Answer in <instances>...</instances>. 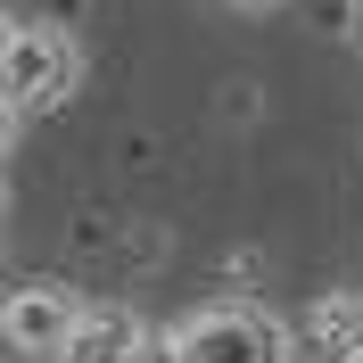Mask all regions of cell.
<instances>
[{
  "label": "cell",
  "instance_id": "obj_1",
  "mask_svg": "<svg viewBox=\"0 0 363 363\" xmlns=\"http://www.w3.org/2000/svg\"><path fill=\"white\" fill-rule=\"evenodd\" d=\"M0 83H9V108H58L74 83H83V50H74L67 25H42V17H25L9 25V58H0Z\"/></svg>",
  "mask_w": 363,
  "mask_h": 363
},
{
  "label": "cell",
  "instance_id": "obj_2",
  "mask_svg": "<svg viewBox=\"0 0 363 363\" xmlns=\"http://www.w3.org/2000/svg\"><path fill=\"white\" fill-rule=\"evenodd\" d=\"M182 363H297V347L264 306H199L182 322Z\"/></svg>",
  "mask_w": 363,
  "mask_h": 363
},
{
  "label": "cell",
  "instance_id": "obj_3",
  "mask_svg": "<svg viewBox=\"0 0 363 363\" xmlns=\"http://www.w3.org/2000/svg\"><path fill=\"white\" fill-rule=\"evenodd\" d=\"M74 322H83V306H74L67 289H17L9 297V314H0V330H9V347L17 355H67V339H74Z\"/></svg>",
  "mask_w": 363,
  "mask_h": 363
},
{
  "label": "cell",
  "instance_id": "obj_4",
  "mask_svg": "<svg viewBox=\"0 0 363 363\" xmlns=\"http://www.w3.org/2000/svg\"><path fill=\"white\" fill-rule=\"evenodd\" d=\"M140 339H149V330H140L133 306H83V322H74V339H67L58 363H124Z\"/></svg>",
  "mask_w": 363,
  "mask_h": 363
},
{
  "label": "cell",
  "instance_id": "obj_5",
  "mask_svg": "<svg viewBox=\"0 0 363 363\" xmlns=\"http://www.w3.org/2000/svg\"><path fill=\"white\" fill-rule=\"evenodd\" d=\"M124 363H182V330H149V339H140Z\"/></svg>",
  "mask_w": 363,
  "mask_h": 363
},
{
  "label": "cell",
  "instance_id": "obj_6",
  "mask_svg": "<svg viewBox=\"0 0 363 363\" xmlns=\"http://www.w3.org/2000/svg\"><path fill=\"white\" fill-rule=\"evenodd\" d=\"M231 9H272V0H231Z\"/></svg>",
  "mask_w": 363,
  "mask_h": 363
},
{
  "label": "cell",
  "instance_id": "obj_7",
  "mask_svg": "<svg viewBox=\"0 0 363 363\" xmlns=\"http://www.w3.org/2000/svg\"><path fill=\"white\" fill-rule=\"evenodd\" d=\"M355 17H363V0H355Z\"/></svg>",
  "mask_w": 363,
  "mask_h": 363
},
{
  "label": "cell",
  "instance_id": "obj_8",
  "mask_svg": "<svg viewBox=\"0 0 363 363\" xmlns=\"http://www.w3.org/2000/svg\"><path fill=\"white\" fill-rule=\"evenodd\" d=\"M355 363H363V355H355Z\"/></svg>",
  "mask_w": 363,
  "mask_h": 363
}]
</instances>
